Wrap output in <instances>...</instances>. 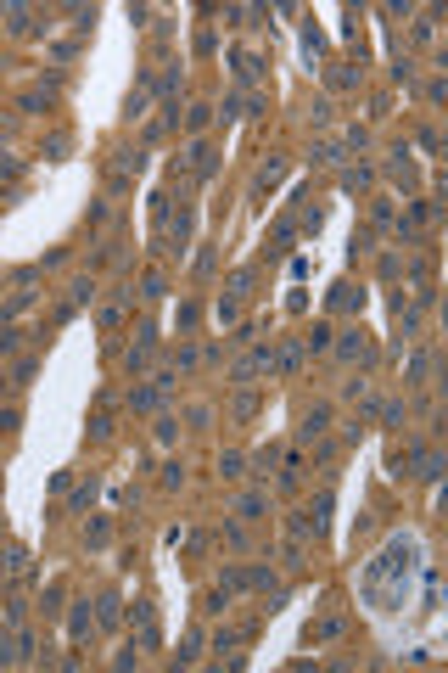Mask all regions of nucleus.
<instances>
[{
  "label": "nucleus",
  "instance_id": "nucleus-1",
  "mask_svg": "<svg viewBox=\"0 0 448 673\" xmlns=\"http://www.w3.org/2000/svg\"><path fill=\"white\" fill-rule=\"evenodd\" d=\"M409 556H415V544H409V539H392V544H387V550H381V556L370 561L365 584H359V589H365V600H375V595H381V584H387L392 573H409Z\"/></svg>",
  "mask_w": 448,
  "mask_h": 673
},
{
  "label": "nucleus",
  "instance_id": "nucleus-2",
  "mask_svg": "<svg viewBox=\"0 0 448 673\" xmlns=\"http://www.w3.org/2000/svg\"><path fill=\"white\" fill-rule=\"evenodd\" d=\"M224 584H241V589H269L275 573L269 567H252V573H224Z\"/></svg>",
  "mask_w": 448,
  "mask_h": 673
},
{
  "label": "nucleus",
  "instance_id": "nucleus-3",
  "mask_svg": "<svg viewBox=\"0 0 448 673\" xmlns=\"http://www.w3.org/2000/svg\"><path fill=\"white\" fill-rule=\"evenodd\" d=\"M336 354H342V359H370V343H365V331H348V337L336 343Z\"/></svg>",
  "mask_w": 448,
  "mask_h": 673
},
{
  "label": "nucleus",
  "instance_id": "nucleus-4",
  "mask_svg": "<svg viewBox=\"0 0 448 673\" xmlns=\"http://www.w3.org/2000/svg\"><path fill=\"white\" fill-rule=\"evenodd\" d=\"M325 427H331V404H314V410L302 415V438H319Z\"/></svg>",
  "mask_w": 448,
  "mask_h": 673
},
{
  "label": "nucleus",
  "instance_id": "nucleus-5",
  "mask_svg": "<svg viewBox=\"0 0 448 673\" xmlns=\"http://www.w3.org/2000/svg\"><path fill=\"white\" fill-rule=\"evenodd\" d=\"M258 371H269V348H258L252 359H241V365H235V381H252Z\"/></svg>",
  "mask_w": 448,
  "mask_h": 673
},
{
  "label": "nucleus",
  "instance_id": "nucleus-6",
  "mask_svg": "<svg viewBox=\"0 0 448 673\" xmlns=\"http://www.w3.org/2000/svg\"><path fill=\"white\" fill-rule=\"evenodd\" d=\"M163 393H168V387H157V381H151V387H135V393H129V404H135V410H151Z\"/></svg>",
  "mask_w": 448,
  "mask_h": 673
},
{
  "label": "nucleus",
  "instance_id": "nucleus-7",
  "mask_svg": "<svg viewBox=\"0 0 448 673\" xmlns=\"http://www.w3.org/2000/svg\"><path fill=\"white\" fill-rule=\"evenodd\" d=\"M235 74H241L247 84H252V79L264 74V62H258V57H247V51H235Z\"/></svg>",
  "mask_w": 448,
  "mask_h": 673
},
{
  "label": "nucleus",
  "instance_id": "nucleus-8",
  "mask_svg": "<svg viewBox=\"0 0 448 673\" xmlns=\"http://www.w3.org/2000/svg\"><path fill=\"white\" fill-rule=\"evenodd\" d=\"M275 365H281V371H297L302 365V343H286V348L275 354Z\"/></svg>",
  "mask_w": 448,
  "mask_h": 673
},
{
  "label": "nucleus",
  "instance_id": "nucleus-9",
  "mask_svg": "<svg viewBox=\"0 0 448 673\" xmlns=\"http://www.w3.org/2000/svg\"><path fill=\"white\" fill-rule=\"evenodd\" d=\"M336 634H342V617H325L319 628H308V640H314V645H319V640H336Z\"/></svg>",
  "mask_w": 448,
  "mask_h": 673
},
{
  "label": "nucleus",
  "instance_id": "nucleus-10",
  "mask_svg": "<svg viewBox=\"0 0 448 673\" xmlns=\"http://www.w3.org/2000/svg\"><path fill=\"white\" fill-rule=\"evenodd\" d=\"M359 298H365V292H353V287H336V292H331L336 309H359Z\"/></svg>",
  "mask_w": 448,
  "mask_h": 673
},
{
  "label": "nucleus",
  "instance_id": "nucleus-11",
  "mask_svg": "<svg viewBox=\"0 0 448 673\" xmlns=\"http://www.w3.org/2000/svg\"><path fill=\"white\" fill-rule=\"evenodd\" d=\"M95 606H101V611H95L101 623H118V595H101V600H95Z\"/></svg>",
  "mask_w": 448,
  "mask_h": 673
},
{
  "label": "nucleus",
  "instance_id": "nucleus-12",
  "mask_svg": "<svg viewBox=\"0 0 448 673\" xmlns=\"http://www.w3.org/2000/svg\"><path fill=\"white\" fill-rule=\"evenodd\" d=\"M370 185V168H359V174H342V191H365Z\"/></svg>",
  "mask_w": 448,
  "mask_h": 673
},
{
  "label": "nucleus",
  "instance_id": "nucleus-13",
  "mask_svg": "<svg viewBox=\"0 0 448 673\" xmlns=\"http://www.w3.org/2000/svg\"><path fill=\"white\" fill-rule=\"evenodd\" d=\"M247 287H252V270H235V275H230V298H241Z\"/></svg>",
  "mask_w": 448,
  "mask_h": 673
},
{
  "label": "nucleus",
  "instance_id": "nucleus-14",
  "mask_svg": "<svg viewBox=\"0 0 448 673\" xmlns=\"http://www.w3.org/2000/svg\"><path fill=\"white\" fill-rule=\"evenodd\" d=\"M6 23L11 28H28V6H6Z\"/></svg>",
  "mask_w": 448,
  "mask_h": 673
},
{
  "label": "nucleus",
  "instance_id": "nucleus-15",
  "mask_svg": "<svg viewBox=\"0 0 448 673\" xmlns=\"http://www.w3.org/2000/svg\"><path fill=\"white\" fill-rule=\"evenodd\" d=\"M208 118H213V113H208V107H191V113H185V130H202V124H208Z\"/></svg>",
  "mask_w": 448,
  "mask_h": 673
},
{
  "label": "nucleus",
  "instance_id": "nucleus-16",
  "mask_svg": "<svg viewBox=\"0 0 448 673\" xmlns=\"http://www.w3.org/2000/svg\"><path fill=\"white\" fill-rule=\"evenodd\" d=\"M258 511H264V500H258V494H247V500L235 505V517H258Z\"/></svg>",
  "mask_w": 448,
  "mask_h": 673
},
{
  "label": "nucleus",
  "instance_id": "nucleus-17",
  "mask_svg": "<svg viewBox=\"0 0 448 673\" xmlns=\"http://www.w3.org/2000/svg\"><path fill=\"white\" fill-rule=\"evenodd\" d=\"M141 298H163V275H146V281H141Z\"/></svg>",
  "mask_w": 448,
  "mask_h": 673
},
{
  "label": "nucleus",
  "instance_id": "nucleus-18",
  "mask_svg": "<svg viewBox=\"0 0 448 673\" xmlns=\"http://www.w3.org/2000/svg\"><path fill=\"white\" fill-rule=\"evenodd\" d=\"M314 163H342V146H314Z\"/></svg>",
  "mask_w": 448,
  "mask_h": 673
}]
</instances>
